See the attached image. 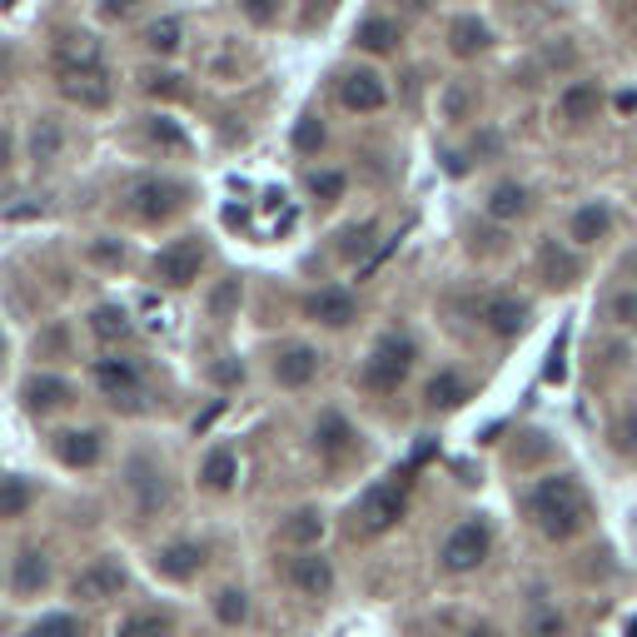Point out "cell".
I'll return each mask as SVG.
<instances>
[{
  "label": "cell",
  "mask_w": 637,
  "mask_h": 637,
  "mask_svg": "<svg viewBox=\"0 0 637 637\" xmlns=\"http://www.w3.org/2000/svg\"><path fill=\"white\" fill-rule=\"evenodd\" d=\"M528 519L533 528L553 538V544H567L588 528V494L573 473H548L528 488Z\"/></svg>",
  "instance_id": "obj_1"
},
{
  "label": "cell",
  "mask_w": 637,
  "mask_h": 637,
  "mask_svg": "<svg viewBox=\"0 0 637 637\" xmlns=\"http://www.w3.org/2000/svg\"><path fill=\"white\" fill-rule=\"evenodd\" d=\"M413 359H419V349H413L409 334H384V339L369 349L364 364H359V389L364 394H399L403 378L413 374Z\"/></svg>",
  "instance_id": "obj_2"
},
{
  "label": "cell",
  "mask_w": 637,
  "mask_h": 637,
  "mask_svg": "<svg viewBox=\"0 0 637 637\" xmlns=\"http://www.w3.org/2000/svg\"><path fill=\"white\" fill-rule=\"evenodd\" d=\"M488 548H494V528H488V519H463L459 528L444 538V548H438V567H444L449 578L478 573L484 558H488Z\"/></svg>",
  "instance_id": "obj_3"
},
{
  "label": "cell",
  "mask_w": 637,
  "mask_h": 637,
  "mask_svg": "<svg viewBox=\"0 0 637 637\" xmlns=\"http://www.w3.org/2000/svg\"><path fill=\"white\" fill-rule=\"evenodd\" d=\"M403 508H409V484L403 478H378V484L364 488L354 508V523L364 538H378V533H389L394 523L403 519Z\"/></svg>",
  "instance_id": "obj_4"
},
{
  "label": "cell",
  "mask_w": 637,
  "mask_h": 637,
  "mask_svg": "<svg viewBox=\"0 0 637 637\" xmlns=\"http://www.w3.org/2000/svg\"><path fill=\"white\" fill-rule=\"evenodd\" d=\"M185 200H189V189L179 185V179L150 175V179H135L130 185V210H135V220H145V225H160V220L179 214Z\"/></svg>",
  "instance_id": "obj_5"
},
{
  "label": "cell",
  "mask_w": 637,
  "mask_h": 637,
  "mask_svg": "<svg viewBox=\"0 0 637 637\" xmlns=\"http://www.w3.org/2000/svg\"><path fill=\"white\" fill-rule=\"evenodd\" d=\"M284 578H289V588L299 592V598H334V588H339V573H334V563L318 548H309V553H289V563H284Z\"/></svg>",
  "instance_id": "obj_6"
},
{
  "label": "cell",
  "mask_w": 637,
  "mask_h": 637,
  "mask_svg": "<svg viewBox=\"0 0 637 637\" xmlns=\"http://www.w3.org/2000/svg\"><path fill=\"white\" fill-rule=\"evenodd\" d=\"M200 270H204L200 239H175L170 249L154 254V279L165 284V289H189V284L200 279Z\"/></svg>",
  "instance_id": "obj_7"
},
{
  "label": "cell",
  "mask_w": 637,
  "mask_h": 637,
  "mask_svg": "<svg viewBox=\"0 0 637 637\" xmlns=\"http://www.w3.org/2000/svg\"><path fill=\"white\" fill-rule=\"evenodd\" d=\"M318 369H324V354H318L314 344H284L279 354H274L270 374L279 389H309L318 378Z\"/></svg>",
  "instance_id": "obj_8"
},
{
  "label": "cell",
  "mask_w": 637,
  "mask_h": 637,
  "mask_svg": "<svg viewBox=\"0 0 637 637\" xmlns=\"http://www.w3.org/2000/svg\"><path fill=\"white\" fill-rule=\"evenodd\" d=\"M130 498H135V513L140 519H154L160 508L170 503V484H165V469L150 459V453H140V459H130Z\"/></svg>",
  "instance_id": "obj_9"
},
{
  "label": "cell",
  "mask_w": 637,
  "mask_h": 637,
  "mask_svg": "<svg viewBox=\"0 0 637 637\" xmlns=\"http://www.w3.org/2000/svg\"><path fill=\"white\" fill-rule=\"evenodd\" d=\"M314 453L324 463H344L349 453H359V428L339 409H324L314 419Z\"/></svg>",
  "instance_id": "obj_10"
},
{
  "label": "cell",
  "mask_w": 637,
  "mask_h": 637,
  "mask_svg": "<svg viewBox=\"0 0 637 637\" xmlns=\"http://www.w3.org/2000/svg\"><path fill=\"white\" fill-rule=\"evenodd\" d=\"M204 563H210V548L195 544V538H175V544L154 553V573L165 583H195L204 573Z\"/></svg>",
  "instance_id": "obj_11"
},
{
  "label": "cell",
  "mask_w": 637,
  "mask_h": 637,
  "mask_svg": "<svg viewBox=\"0 0 637 637\" xmlns=\"http://www.w3.org/2000/svg\"><path fill=\"white\" fill-rule=\"evenodd\" d=\"M339 105L354 110V115H374V110L389 105V85H384V75L378 71H344Z\"/></svg>",
  "instance_id": "obj_12"
},
{
  "label": "cell",
  "mask_w": 637,
  "mask_h": 637,
  "mask_svg": "<svg viewBox=\"0 0 637 637\" xmlns=\"http://www.w3.org/2000/svg\"><path fill=\"white\" fill-rule=\"evenodd\" d=\"M125 567L115 563V558H95L90 567H80V573H75V583H71V592L80 602H105V598H120V592H125Z\"/></svg>",
  "instance_id": "obj_13"
},
{
  "label": "cell",
  "mask_w": 637,
  "mask_h": 637,
  "mask_svg": "<svg viewBox=\"0 0 637 637\" xmlns=\"http://www.w3.org/2000/svg\"><path fill=\"white\" fill-rule=\"evenodd\" d=\"M478 318H484V329L494 334V339H519V334L528 329L533 304L528 299H519V295H494V299H484Z\"/></svg>",
  "instance_id": "obj_14"
},
{
  "label": "cell",
  "mask_w": 637,
  "mask_h": 637,
  "mask_svg": "<svg viewBox=\"0 0 637 637\" xmlns=\"http://www.w3.org/2000/svg\"><path fill=\"white\" fill-rule=\"evenodd\" d=\"M90 378H95V389L115 403H135V394H140V369H135V359H120V354L95 359Z\"/></svg>",
  "instance_id": "obj_15"
},
{
  "label": "cell",
  "mask_w": 637,
  "mask_h": 637,
  "mask_svg": "<svg viewBox=\"0 0 637 637\" xmlns=\"http://www.w3.org/2000/svg\"><path fill=\"white\" fill-rule=\"evenodd\" d=\"M324 533H329V523H324V513H318V508H295L289 519H279L274 544H284L289 553H309V548L324 544Z\"/></svg>",
  "instance_id": "obj_16"
},
{
  "label": "cell",
  "mask_w": 637,
  "mask_h": 637,
  "mask_svg": "<svg viewBox=\"0 0 637 637\" xmlns=\"http://www.w3.org/2000/svg\"><path fill=\"white\" fill-rule=\"evenodd\" d=\"M55 71L60 75H80V71H105V50L100 40L85 36V30H65L55 40Z\"/></svg>",
  "instance_id": "obj_17"
},
{
  "label": "cell",
  "mask_w": 637,
  "mask_h": 637,
  "mask_svg": "<svg viewBox=\"0 0 637 637\" xmlns=\"http://www.w3.org/2000/svg\"><path fill=\"white\" fill-rule=\"evenodd\" d=\"M50 453H55L65 469H95L100 453H105V438L95 428H65V434L50 438Z\"/></svg>",
  "instance_id": "obj_18"
},
{
  "label": "cell",
  "mask_w": 637,
  "mask_h": 637,
  "mask_svg": "<svg viewBox=\"0 0 637 637\" xmlns=\"http://www.w3.org/2000/svg\"><path fill=\"white\" fill-rule=\"evenodd\" d=\"M304 314L314 318V324H324V329H349L359 318V299L349 295V289H314Z\"/></svg>",
  "instance_id": "obj_19"
},
{
  "label": "cell",
  "mask_w": 637,
  "mask_h": 637,
  "mask_svg": "<svg viewBox=\"0 0 637 637\" xmlns=\"http://www.w3.org/2000/svg\"><path fill=\"white\" fill-rule=\"evenodd\" d=\"M598 110H602V90L592 80H567L558 90V120H567V125H588V120H598Z\"/></svg>",
  "instance_id": "obj_20"
},
{
  "label": "cell",
  "mask_w": 637,
  "mask_h": 637,
  "mask_svg": "<svg viewBox=\"0 0 637 637\" xmlns=\"http://www.w3.org/2000/svg\"><path fill=\"white\" fill-rule=\"evenodd\" d=\"M71 399H75V389L60 374H36V378H25V389H21V403L30 413H55Z\"/></svg>",
  "instance_id": "obj_21"
},
{
  "label": "cell",
  "mask_w": 637,
  "mask_h": 637,
  "mask_svg": "<svg viewBox=\"0 0 637 637\" xmlns=\"http://www.w3.org/2000/svg\"><path fill=\"white\" fill-rule=\"evenodd\" d=\"M608 229H613V214H608V204L602 200H588L573 210V220H567V239L578 249H592L598 239H608Z\"/></svg>",
  "instance_id": "obj_22"
},
{
  "label": "cell",
  "mask_w": 637,
  "mask_h": 637,
  "mask_svg": "<svg viewBox=\"0 0 637 637\" xmlns=\"http://www.w3.org/2000/svg\"><path fill=\"white\" fill-rule=\"evenodd\" d=\"M60 90L71 95L75 105H85V110H105L110 105V75L105 71H80V75H60Z\"/></svg>",
  "instance_id": "obj_23"
},
{
  "label": "cell",
  "mask_w": 637,
  "mask_h": 637,
  "mask_svg": "<svg viewBox=\"0 0 637 637\" xmlns=\"http://www.w3.org/2000/svg\"><path fill=\"white\" fill-rule=\"evenodd\" d=\"M11 588L21 592V598H36V592L50 588V558L40 553V548H25L21 558H15L11 567Z\"/></svg>",
  "instance_id": "obj_24"
},
{
  "label": "cell",
  "mask_w": 637,
  "mask_h": 637,
  "mask_svg": "<svg viewBox=\"0 0 637 637\" xmlns=\"http://www.w3.org/2000/svg\"><path fill=\"white\" fill-rule=\"evenodd\" d=\"M200 484L210 488V494H229V488L239 484V453L235 449H210L204 453V463H200Z\"/></svg>",
  "instance_id": "obj_25"
},
{
  "label": "cell",
  "mask_w": 637,
  "mask_h": 637,
  "mask_svg": "<svg viewBox=\"0 0 637 637\" xmlns=\"http://www.w3.org/2000/svg\"><path fill=\"white\" fill-rule=\"evenodd\" d=\"M528 185H519V179H503V185L488 189V220H498V225H508V220H523L528 214Z\"/></svg>",
  "instance_id": "obj_26"
},
{
  "label": "cell",
  "mask_w": 637,
  "mask_h": 637,
  "mask_svg": "<svg viewBox=\"0 0 637 637\" xmlns=\"http://www.w3.org/2000/svg\"><path fill=\"white\" fill-rule=\"evenodd\" d=\"M538 270H544L548 289H567V284L583 279V260L573 254V249H558V245H544V254H538Z\"/></svg>",
  "instance_id": "obj_27"
},
{
  "label": "cell",
  "mask_w": 637,
  "mask_h": 637,
  "mask_svg": "<svg viewBox=\"0 0 637 637\" xmlns=\"http://www.w3.org/2000/svg\"><path fill=\"white\" fill-rule=\"evenodd\" d=\"M354 40H359V50H369V55H394L403 30H399V21H389V15H369V21H359Z\"/></svg>",
  "instance_id": "obj_28"
},
{
  "label": "cell",
  "mask_w": 637,
  "mask_h": 637,
  "mask_svg": "<svg viewBox=\"0 0 637 637\" xmlns=\"http://www.w3.org/2000/svg\"><path fill=\"white\" fill-rule=\"evenodd\" d=\"M424 403L428 409H459V403H469V378L459 374V369H438L434 378H428V389H424Z\"/></svg>",
  "instance_id": "obj_29"
},
{
  "label": "cell",
  "mask_w": 637,
  "mask_h": 637,
  "mask_svg": "<svg viewBox=\"0 0 637 637\" xmlns=\"http://www.w3.org/2000/svg\"><path fill=\"white\" fill-rule=\"evenodd\" d=\"M210 613L220 627H245L249 617H254V602H249L245 588H235V583H225V588L210 598Z\"/></svg>",
  "instance_id": "obj_30"
},
{
  "label": "cell",
  "mask_w": 637,
  "mask_h": 637,
  "mask_svg": "<svg viewBox=\"0 0 637 637\" xmlns=\"http://www.w3.org/2000/svg\"><path fill=\"white\" fill-rule=\"evenodd\" d=\"M488 40H494V36H488V25L478 21V15H459V21L449 25V50H453L459 60L484 55V50H488Z\"/></svg>",
  "instance_id": "obj_31"
},
{
  "label": "cell",
  "mask_w": 637,
  "mask_h": 637,
  "mask_svg": "<svg viewBox=\"0 0 637 637\" xmlns=\"http://www.w3.org/2000/svg\"><path fill=\"white\" fill-rule=\"evenodd\" d=\"M60 150H65V130H60V120L40 115L36 125H30V160H36V165H55Z\"/></svg>",
  "instance_id": "obj_32"
},
{
  "label": "cell",
  "mask_w": 637,
  "mask_h": 637,
  "mask_svg": "<svg viewBox=\"0 0 637 637\" xmlns=\"http://www.w3.org/2000/svg\"><path fill=\"white\" fill-rule=\"evenodd\" d=\"M140 40H145L150 55H175V50L185 46V21H179V15H160V21L145 25Z\"/></svg>",
  "instance_id": "obj_33"
},
{
  "label": "cell",
  "mask_w": 637,
  "mask_h": 637,
  "mask_svg": "<svg viewBox=\"0 0 637 637\" xmlns=\"http://www.w3.org/2000/svg\"><path fill=\"white\" fill-rule=\"evenodd\" d=\"M90 334L95 339H105V344H120V339H130L135 334V324L120 304H100V309H90Z\"/></svg>",
  "instance_id": "obj_34"
},
{
  "label": "cell",
  "mask_w": 637,
  "mask_h": 637,
  "mask_svg": "<svg viewBox=\"0 0 637 637\" xmlns=\"http://www.w3.org/2000/svg\"><path fill=\"white\" fill-rule=\"evenodd\" d=\"M304 189L314 195L318 204H334V200H344V189H349V175H344V170H309Z\"/></svg>",
  "instance_id": "obj_35"
},
{
  "label": "cell",
  "mask_w": 637,
  "mask_h": 637,
  "mask_svg": "<svg viewBox=\"0 0 637 637\" xmlns=\"http://www.w3.org/2000/svg\"><path fill=\"white\" fill-rule=\"evenodd\" d=\"M30 484H25V478H11V473H5V478H0V519H21L25 508H30Z\"/></svg>",
  "instance_id": "obj_36"
},
{
  "label": "cell",
  "mask_w": 637,
  "mask_h": 637,
  "mask_svg": "<svg viewBox=\"0 0 637 637\" xmlns=\"http://www.w3.org/2000/svg\"><path fill=\"white\" fill-rule=\"evenodd\" d=\"M374 235H378L374 220H359V225H349L339 235V254H344V260H359V254H369V249H374Z\"/></svg>",
  "instance_id": "obj_37"
},
{
  "label": "cell",
  "mask_w": 637,
  "mask_h": 637,
  "mask_svg": "<svg viewBox=\"0 0 637 637\" xmlns=\"http://www.w3.org/2000/svg\"><path fill=\"white\" fill-rule=\"evenodd\" d=\"M115 637H175V627H170V617H160V613H135V617L120 623Z\"/></svg>",
  "instance_id": "obj_38"
},
{
  "label": "cell",
  "mask_w": 637,
  "mask_h": 637,
  "mask_svg": "<svg viewBox=\"0 0 637 637\" xmlns=\"http://www.w3.org/2000/svg\"><path fill=\"white\" fill-rule=\"evenodd\" d=\"M25 637H80V617L75 613H50V617H40Z\"/></svg>",
  "instance_id": "obj_39"
},
{
  "label": "cell",
  "mask_w": 637,
  "mask_h": 637,
  "mask_svg": "<svg viewBox=\"0 0 637 637\" xmlns=\"http://www.w3.org/2000/svg\"><path fill=\"white\" fill-rule=\"evenodd\" d=\"M608 318H613L617 329H637V289H617L608 299Z\"/></svg>",
  "instance_id": "obj_40"
},
{
  "label": "cell",
  "mask_w": 637,
  "mask_h": 637,
  "mask_svg": "<svg viewBox=\"0 0 637 637\" xmlns=\"http://www.w3.org/2000/svg\"><path fill=\"white\" fill-rule=\"evenodd\" d=\"M295 150H299V154H318V150H324V125H318V115H299V125H295Z\"/></svg>",
  "instance_id": "obj_41"
},
{
  "label": "cell",
  "mask_w": 637,
  "mask_h": 637,
  "mask_svg": "<svg viewBox=\"0 0 637 637\" xmlns=\"http://www.w3.org/2000/svg\"><path fill=\"white\" fill-rule=\"evenodd\" d=\"M567 633V617L558 613V608H544V613H533L528 627H523V637H563Z\"/></svg>",
  "instance_id": "obj_42"
},
{
  "label": "cell",
  "mask_w": 637,
  "mask_h": 637,
  "mask_svg": "<svg viewBox=\"0 0 637 637\" xmlns=\"http://www.w3.org/2000/svg\"><path fill=\"white\" fill-rule=\"evenodd\" d=\"M150 140L154 145H165V150H185V130H179V125H175V120H165V115H154L150 120Z\"/></svg>",
  "instance_id": "obj_43"
},
{
  "label": "cell",
  "mask_w": 637,
  "mask_h": 637,
  "mask_svg": "<svg viewBox=\"0 0 637 637\" xmlns=\"http://www.w3.org/2000/svg\"><path fill=\"white\" fill-rule=\"evenodd\" d=\"M239 15H245L249 25H274L279 21V0H239Z\"/></svg>",
  "instance_id": "obj_44"
},
{
  "label": "cell",
  "mask_w": 637,
  "mask_h": 637,
  "mask_svg": "<svg viewBox=\"0 0 637 637\" xmlns=\"http://www.w3.org/2000/svg\"><path fill=\"white\" fill-rule=\"evenodd\" d=\"M613 449L617 453H637V409H627L613 424Z\"/></svg>",
  "instance_id": "obj_45"
},
{
  "label": "cell",
  "mask_w": 637,
  "mask_h": 637,
  "mask_svg": "<svg viewBox=\"0 0 637 637\" xmlns=\"http://www.w3.org/2000/svg\"><path fill=\"white\" fill-rule=\"evenodd\" d=\"M145 90L160 95V100H179V95H185V85H179V75L154 71V75H145Z\"/></svg>",
  "instance_id": "obj_46"
},
{
  "label": "cell",
  "mask_w": 637,
  "mask_h": 637,
  "mask_svg": "<svg viewBox=\"0 0 637 637\" xmlns=\"http://www.w3.org/2000/svg\"><path fill=\"white\" fill-rule=\"evenodd\" d=\"M235 304H239V279H225V284H220V289H214L210 309H214V314H220V318H225Z\"/></svg>",
  "instance_id": "obj_47"
},
{
  "label": "cell",
  "mask_w": 637,
  "mask_h": 637,
  "mask_svg": "<svg viewBox=\"0 0 637 637\" xmlns=\"http://www.w3.org/2000/svg\"><path fill=\"white\" fill-rule=\"evenodd\" d=\"M140 5L145 0H100V15H105V21H130Z\"/></svg>",
  "instance_id": "obj_48"
},
{
  "label": "cell",
  "mask_w": 637,
  "mask_h": 637,
  "mask_svg": "<svg viewBox=\"0 0 637 637\" xmlns=\"http://www.w3.org/2000/svg\"><path fill=\"white\" fill-rule=\"evenodd\" d=\"M90 260H95V264H120V260H125V249L105 239V245H90Z\"/></svg>",
  "instance_id": "obj_49"
},
{
  "label": "cell",
  "mask_w": 637,
  "mask_h": 637,
  "mask_svg": "<svg viewBox=\"0 0 637 637\" xmlns=\"http://www.w3.org/2000/svg\"><path fill=\"white\" fill-rule=\"evenodd\" d=\"M444 110H449V120H463V115H469V95H463V90H449Z\"/></svg>",
  "instance_id": "obj_50"
},
{
  "label": "cell",
  "mask_w": 637,
  "mask_h": 637,
  "mask_svg": "<svg viewBox=\"0 0 637 637\" xmlns=\"http://www.w3.org/2000/svg\"><path fill=\"white\" fill-rule=\"evenodd\" d=\"M11 160H15V140L5 130H0V175H5V170H11Z\"/></svg>",
  "instance_id": "obj_51"
},
{
  "label": "cell",
  "mask_w": 637,
  "mask_h": 637,
  "mask_svg": "<svg viewBox=\"0 0 637 637\" xmlns=\"http://www.w3.org/2000/svg\"><path fill=\"white\" fill-rule=\"evenodd\" d=\"M463 637H498V627H488V623H478V627H469Z\"/></svg>",
  "instance_id": "obj_52"
},
{
  "label": "cell",
  "mask_w": 637,
  "mask_h": 637,
  "mask_svg": "<svg viewBox=\"0 0 637 637\" xmlns=\"http://www.w3.org/2000/svg\"><path fill=\"white\" fill-rule=\"evenodd\" d=\"M623 274H633V279H637V249H633V254L623 260Z\"/></svg>",
  "instance_id": "obj_53"
},
{
  "label": "cell",
  "mask_w": 637,
  "mask_h": 637,
  "mask_svg": "<svg viewBox=\"0 0 637 637\" xmlns=\"http://www.w3.org/2000/svg\"><path fill=\"white\" fill-rule=\"evenodd\" d=\"M5 65H11V50L0 46V75H5Z\"/></svg>",
  "instance_id": "obj_54"
},
{
  "label": "cell",
  "mask_w": 637,
  "mask_h": 637,
  "mask_svg": "<svg viewBox=\"0 0 637 637\" xmlns=\"http://www.w3.org/2000/svg\"><path fill=\"white\" fill-rule=\"evenodd\" d=\"M314 5H324V11H329V5H334V0H314Z\"/></svg>",
  "instance_id": "obj_55"
},
{
  "label": "cell",
  "mask_w": 637,
  "mask_h": 637,
  "mask_svg": "<svg viewBox=\"0 0 637 637\" xmlns=\"http://www.w3.org/2000/svg\"><path fill=\"white\" fill-rule=\"evenodd\" d=\"M627 637H637V623H633V627H627Z\"/></svg>",
  "instance_id": "obj_56"
},
{
  "label": "cell",
  "mask_w": 637,
  "mask_h": 637,
  "mask_svg": "<svg viewBox=\"0 0 637 637\" xmlns=\"http://www.w3.org/2000/svg\"><path fill=\"white\" fill-rule=\"evenodd\" d=\"M0 359H5V344H0Z\"/></svg>",
  "instance_id": "obj_57"
}]
</instances>
